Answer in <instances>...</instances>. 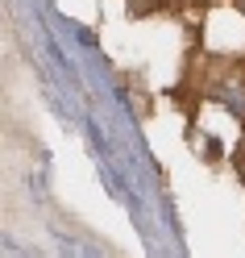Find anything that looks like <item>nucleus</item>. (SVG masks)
I'll use <instances>...</instances> for the list:
<instances>
[{
	"label": "nucleus",
	"instance_id": "nucleus-1",
	"mask_svg": "<svg viewBox=\"0 0 245 258\" xmlns=\"http://www.w3.org/2000/svg\"><path fill=\"white\" fill-rule=\"evenodd\" d=\"M241 9H245V5H241Z\"/></svg>",
	"mask_w": 245,
	"mask_h": 258
}]
</instances>
